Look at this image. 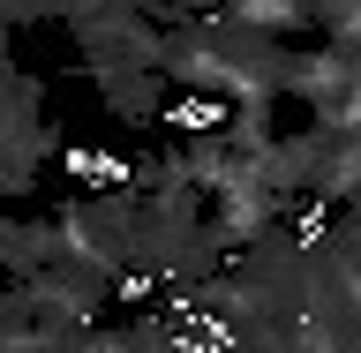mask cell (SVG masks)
I'll return each instance as SVG.
<instances>
[{
  "label": "cell",
  "instance_id": "3",
  "mask_svg": "<svg viewBox=\"0 0 361 353\" xmlns=\"http://www.w3.org/2000/svg\"><path fill=\"white\" fill-rule=\"evenodd\" d=\"M68 30L83 45V68H158L166 53V23H151L143 8H98Z\"/></svg>",
  "mask_w": 361,
  "mask_h": 353
},
{
  "label": "cell",
  "instance_id": "1",
  "mask_svg": "<svg viewBox=\"0 0 361 353\" xmlns=\"http://www.w3.org/2000/svg\"><path fill=\"white\" fill-rule=\"evenodd\" d=\"M286 53L293 45H271L256 38V30H241V23L226 16H180L166 23V53H158V68H166V83L180 90V98H203V106H279L286 98Z\"/></svg>",
  "mask_w": 361,
  "mask_h": 353
},
{
  "label": "cell",
  "instance_id": "5",
  "mask_svg": "<svg viewBox=\"0 0 361 353\" xmlns=\"http://www.w3.org/2000/svg\"><path fill=\"white\" fill-rule=\"evenodd\" d=\"M226 16L241 30H256V38H271V45L309 38V0H226Z\"/></svg>",
  "mask_w": 361,
  "mask_h": 353
},
{
  "label": "cell",
  "instance_id": "2",
  "mask_svg": "<svg viewBox=\"0 0 361 353\" xmlns=\"http://www.w3.org/2000/svg\"><path fill=\"white\" fill-rule=\"evenodd\" d=\"M226 264V248L211 241V218H203V196L188 180H158V188H135V278L143 286H203L211 271Z\"/></svg>",
  "mask_w": 361,
  "mask_h": 353
},
{
  "label": "cell",
  "instance_id": "4",
  "mask_svg": "<svg viewBox=\"0 0 361 353\" xmlns=\"http://www.w3.org/2000/svg\"><path fill=\"white\" fill-rule=\"evenodd\" d=\"M90 83H98V106L121 113L128 128H151V120H166V68H83Z\"/></svg>",
  "mask_w": 361,
  "mask_h": 353
},
{
  "label": "cell",
  "instance_id": "6",
  "mask_svg": "<svg viewBox=\"0 0 361 353\" xmlns=\"http://www.w3.org/2000/svg\"><path fill=\"white\" fill-rule=\"evenodd\" d=\"M309 30H316V45L361 53V0H309Z\"/></svg>",
  "mask_w": 361,
  "mask_h": 353
}]
</instances>
